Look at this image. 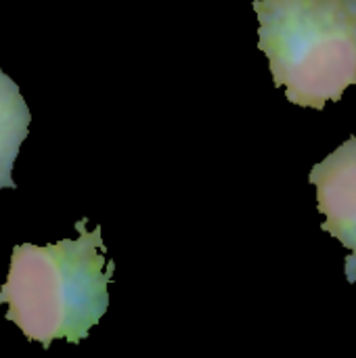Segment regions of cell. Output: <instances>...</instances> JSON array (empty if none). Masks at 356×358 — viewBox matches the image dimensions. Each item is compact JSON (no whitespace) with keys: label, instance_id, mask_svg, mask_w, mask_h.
<instances>
[{"label":"cell","instance_id":"cell-1","mask_svg":"<svg viewBox=\"0 0 356 358\" xmlns=\"http://www.w3.org/2000/svg\"><path fill=\"white\" fill-rule=\"evenodd\" d=\"M84 224L86 218L76 222L78 239L13 248L0 304L8 306L6 321L44 348L55 340L80 344L109 306L115 264L105 258L101 227Z\"/></svg>","mask_w":356,"mask_h":358},{"label":"cell","instance_id":"cell-2","mask_svg":"<svg viewBox=\"0 0 356 358\" xmlns=\"http://www.w3.org/2000/svg\"><path fill=\"white\" fill-rule=\"evenodd\" d=\"M258 48L290 103L325 109L356 86V0H254Z\"/></svg>","mask_w":356,"mask_h":358},{"label":"cell","instance_id":"cell-3","mask_svg":"<svg viewBox=\"0 0 356 358\" xmlns=\"http://www.w3.org/2000/svg\"><path fill=\"white\" fill-rule=\"evenodd\" d=\"M317 187L319 212L325 216L323 231L336 237L350 256L346 258V279L356 281V136L332 151L311 170Z\"/></svg>","mask_w":356,"mask_h":358},{"label":"cell","instance_id":"cell-4","mask_svg":"<svg viewBox=\"0 0 356 358\" xmlns=\"http://www.w3.org/2000/svg\"><path fill=\"white\" fill-rule=\"evenodd\" d=\"M31 115L19 86L0 69V191L17 189L13 166L27 138Z\"/></svg>","mask_w":356,"mask_h":358}]
</instances>
